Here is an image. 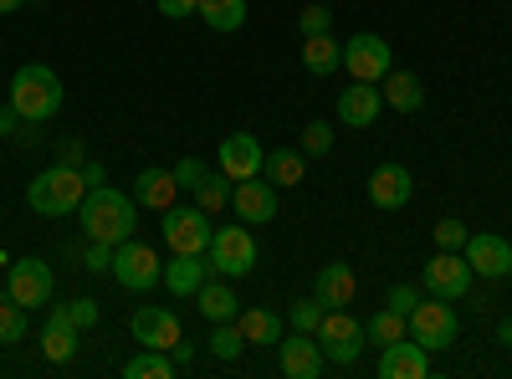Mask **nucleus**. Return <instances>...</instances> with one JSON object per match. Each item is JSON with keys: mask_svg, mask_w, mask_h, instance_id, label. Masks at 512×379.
Masks as SVG:
<instances>
[{"mask_svg": "<svg viewBox=\"0 0 512 379\" xmlns=\"http://www.w3.org/2000/svg\"><path fill=\"white\" fill-rule=\"evenodd\" d=\"M77 221H82V231H88V241L118 246V241L134 236V195H123L113 185H93L77 205Z\"/></svg>", "mask_w": 512, "mask_h": 379, "instance_id": "obj_1", "label": "nucleus"}, {"mask_svg": "<svg viewBox=\"0 0 512 379\" xmlns=\"http://www.w3.org/2000/svg\"><path fill=\"white\" fill-rule=\"evenodd\" d=\"M88 175L77 170V164H52V170H41L31 185H26V205L36 216H77L82 195H88Z\"/></svg>", "mask_w": 512, "mask_h": 379, "instance_id": "obj_2", "label": "nucleus"}, {"mask_svg": "<svg viewBox=\"0 0 512 379\" xmlns=\"http://www.w3.org/2000/svg\"><path fill=\"white\" fill-rule=\"evenodd\" d=\"M11 108L26 118V123H47L62 113V77L47 67V62H26L16 77H11Z\"/></svg>", "mask_w": 512, "mask_h": 379, "instance_id": "obj_3", "label": "nucleus"}, {"mask_svg": "<svg viewBox=\"0 0 512 379\" xmlns=\"http://www.w3.org/2000/svg\"><path fill=\"white\" fill-rule=\"evenodd\" d=\"M205 262H210V272H216V277H246V272H256V231L246 221L216 226Z\"/></svg>", "mask_w": 512, "mask_h": 379, "instance_id": "obj_4", "label": "nucleus"}, {"mask_svg": "<svg viewBox=\"0 0 512 379\" xmlns=\"http://www.w3.org/2000/svg\"><path fill=\"white\" fill-rule=\"evenodd\" d=\"M113 282L118 287H128V292H149L154 282H164V262H159V251L154 246H144L139 236H128V241H118L113 246Z\"/></svg>", "mask_w": 512, "mask_h": 379, "instance_id": "obj_5", "label": "nucleus"}, {"mask_svg": "<svg viewBox=\"0 0 512 379\" xmlns=\"http://www.w3.org/2000/svg\"><path fill=\"white\" fill-rule=\"evenodd\" d=\"M164 241H169V251H185V257H205L210 251V236H216V226H210V216L200 205H169L164 210Z\"/></svg>", "mask_w": 512, "mask_h": 379, "instance_id": "obj_6", "label": "nucleus"}, {"mask_svg": "<svg viewBox=\"0 0 512 379\" xmlns=\"http://www.w3.org/2000/svg\"><path fill=\"white\" fill-rule=\"evenodd\" d=\"M313 339L323 344L328 364H338V369H349V364L364 354V344H369V339H364V323H359V318H349V308H328Z\"/></svg>", "mask_w": 512, "mask_h": 379, "instance_id": "obj_7", "label": "nucleus"}, {"mask_svg": "<svg viewBox=\"0 0 512 379\" xmlns=\"http://www.w3.org/2000/svg\"><path fill=\"white\" fill-rule=\"evenodd\" d=\"M472 282H477V272L461 251H436L420 272V287L431 292V298H446V303H461L466 292H472Z\"/></svg>", "mask_w": 512, "mask_h": 379, "instance_id": "obj_8", "label": "nucleus"}, {"mask_svg": "<svg viewBox=\"0 0 512 379\" xmlns=\"http://www.w3.org/2000/svg\"><path fill=\"white\" fill-rule=\"evenodd\" d=\"M395 67V52H390V41L374 36V31H354L344 41V72L354 82H384Z\"/></svg>", "mask_w": 512, "mask_h": 379, "instance_id": "obj_9", "label": "nucleus"}, {"mask_svg": "<svg viewBox=\"0 0 512 379\" xmlns=\"http://www.w3.org/2000/svg\"><path fill=\"white\" fill-rule=\"evenodd\" d=\"M410 323V339L415 344H425V349H451L456 339H461V318H456V308L446 303V298H436V303H415V313L405 318Z\"/></svg>", "mask_w": 512, "mask_h": 379, "instance_id": "obj_10", "label": "nucleus"}, {"mask_svg": "<svg viewBox=\"0 0 512 379\" xmlns=\"http://www.w3.org/2000/svg\"><path fill=\"white\" fill-rule=\"evenodd\" d=\"M52 287H57L52 262H41V257H21V262H11L6 298H11V303H21L26 313H31V308H52Z\"/></svg>", "mask_w": 512, "mask_h": 379, "instance_id": "obj_11", "label": "nucleus"}, {"mask_svg": "<svg viewBox=\"0 0 512 379\" xmlns=\"http://www.w3.org/2000/svg\"><path fill=\"white\" fill-rule=\"evenodd\" d=\"M277 369L287 379H318L328 369V354L313 333H287V339H277Z\"/></svg>", "mask_w": 512, "mask_h": 379, "instance_id": "obj_12", "label": "nucleus"}, {"mask_svg": "<svg viewBox=\"0 0 512 379\" xmlns=\"http://www.w3.org/2000/svg\"><path fill=\"white\" fill-rule=\"evenodd\" d=\"M461 257L472 262L477 277H512V241L497 231H472L461 246Z\"/></svg>", "mask_w": 512, "mask_h": 379, "instance_id": "obj_13", "label": "nucleus"}, {"mask_svg": "<svg viewBox=\"0 0 512 379\" xmlns=\"http://www.w3.org/2000/svg\"><path fill=\"white\" fill-rule=\"evenodd\" d=\"M231 210H236L246 226H267V221H277V185H272L267 175L236 180V190H231Z\"/></svg>", "mask_w": 512, "mask_h": 379, "instance_id": "obj_14", "label": "nucleus"}, {"mask_svg": "<svg viewBox=\"0 0 512 379\" xmlns=\"http://www.w3.org/2000/svg\"><path fill=\"white\" fill-rule=\"evenodd\" d=\"M425 374H431V349L415 344L410 333L379 349V379H425Z\"/></svg>", "mask_w": 512, "mask_h": 379, "instance_id": "obj_15", "label": "nucleus"}, {"mask_svg": "<svg viewBox=\"0 0 512 379\" xmlns=\"http://www.w3.org/2000/svg\"><path fill=\"white\" fill-rule=\"evenodd\" d=\"M262 164H267V149L256 144V134H231L226 144H221V154H216V170L226 175V180H251V175H262Z\"/></svg>", "mask_w": 512, "mask_h": 379, "instance_id": "obj_16", "label": "nucleus"}, {"mask_svg": "<svg viewBox=\"0 0 512 379\" xmlns=\"http://www.w3.org/2000/svg\"><path fill=\"white\" fill-rule=\"evenodd\" d=\"M134 339H139L144 349H164V354H175V344L185 339V328H180V318L169 313V308L149 303V308H139V313H134Z\"/></svg>", "mask_w": 512, "mask_h": 379, "instance_id": "obj_17", "label": "nucleus"}, {"mask_svg": "<svg viewBox=\"0 0 512 379\" xmlns=\"http://www.w3.org/2000/svg\"><path fill=\"white\" fill-rule=\"evenodd\" d=\"M379 108H384L379 82H349V88L338 93V123H344V129H369L379 118Z\"/></svg>", "mask_w": 512, "mask_h": 379, "instance_id": "obj_18", "label": "nucleus"}, {"mask_svg": "<svg viewBox=\"0 0 512 379\" xmlns=\"http://www.w3.org/2000/svg\"><path fill=\"white\" fill-rule=\"evenodd\" d=\"M77 323H72V313H67V303H57L52 313H47V328H41V354H47V364H72V354H77Z\"/></svg>", "mask_w": 512, "mask_h": 379, "instance_id": "obj_19", "label": "nucleus"}, {"mask_svg": "<svg viewBox=\"0 0 512 379\" xmlns=\"http://www.w3.org/2000/svg\"><path fill=\"white\" fill-rule=\"evenodd\" d=\"M410 195H415V180H410L405 164H379L369 175V200L379 210H400V205H410Z\"/></svg>", "mask_w": 512, "mask_h": 379, "instance_id": "obj_20", "label": "nucleus"}, {"mask_svg": "<svg viewBox=\"0 0 512 379\" xmlns=\"http://www.w3.org/2000/svg\"><path fill=\"white\" fill-rule=\"evenodd\" d=\"M354 292H359V277H354L349 262H328V267H318V277H313V298H318L323 308H349V303H354Z\"/></svg>", "mask_w": 512, "mask_h": 379, "instance_id": "obj_21", "label": "nucleus"}, {"mask_svg": "<svg viewBox=\"0 0 512 379\" xmlns=\"http://www.w3.org/2000/svg\"><path fill=\"white\" fill-rule=\"evenodd\" d=\"M175 200H180L175 170H154V164H149V170H139V175H134V205L159 210V216H164V210L175 205Z\"/></svg>", "mask_w": 512, "mask_h": 379, "instance_id": "obj_22", "label": "nucleus"}, {"mask_svg": "<svg viewBox=\"0 0 512 379\" xmlns=\"http://www.w3.org/2000/svg\"><path fill=\"white\" fill-rule=\"evenodd\" d=\"M195 308L205 323H231L241 313V298L231 292V277H205L200 292H195Z\"/></svg>", "mask_w": 512, "mask_h": 379, "instance_id": "obj_23", "label": "nucleus"}, {"mask_svg": "<svg viewBox=\"0 0 512 379\" xmlns=\"http://www.w3.org/2000/svg\"><path fill=\"white\" fill-rule=\"evenodd\" d=\"M379 93H384V108H395V113H420L425 108V82L405 67H390V77L379 82Z\"/></svg>", "mask_w": 512, "mask_h": 379, "instance_id": "obj_24", "label": "nucleus"}, {"mask_svg": "<svg viewBox=\"0 0 512 379\" xmlns=\"http://www.w3.org/2000/svg\"><path fill=\"white\" fill-rule=\"evenodd\" d=\"M262 175L277 185V190H297L308 180V154L303 149H267V164H262Z\"/></svg>", "mask_w": 512, "mask_h": 379, "instance_id": "obj_25", "label": "nucleus"}, {"mask_svg": "<svg viewBox=\"0 0 512 379\" xmlns=\"http://www.w3.org/2000/svg\"><path fill=\"white\" fill-rule=\"evenodd\" d=\"M205 277H210L205 257H185V251H175V262H164V287L175 292V298H195Z\"/></svg>", "mask_w": 512, "mask_h": 379, "instance_id": "obj_26", "label": "nucleus"}, {"mask_svg": "<svg viewBox=\"0 0 512 379\" xmlns=\"http://www.w3.org/2000/svg\"><path fill=\"white\" fill-rule=\"evenodd\" d=\"M236 328H241V339L256 344V349H277V339H282V318L267 313V308H241Z\"/></svg>", "mask_w": 512, "mask_h": 379, "instance_id": "obj_27", "label": "nucleus"}, {"mask_svg": "<svg viewBox=\"0 0 512 379\" xmlns=\"http://www.w3.org/2000/svg\"><path fill=\"white\" fill-rule=\"evenodd\" d=\"M303 67H308L313 77H333L338 67H344V47L333 41V31H323V36H303Z\"/></svg>", "mask_w": 512, "mask_h": 379, "instance_id": "obj_28", "label": "nucleus"}, {"mask_svg": "<svg viewBox=\"0 0 512 379\" xmlns=\"http://www.w3.org/2000/svg\"><path fill=\"white\" fill-rule=\"evenodd\" d=\"M210 31H221V36H231V31H241L246 26V0H200V11H195Z\"/></svg>", "mask_w": 512, "mask_h": 379, "instance_id": "obj_29", "label": "nucleus"}, {"mask_svg": "<svg viewBox=\"0 0 512 379\" xmlns=\"http://www.w3.org/2000/svg\"><path fill=\"white\" fill-rule=\"evenodd\" d=\"M175 354H164V349H139L134 359L123 364V379H175Z\"/></svg>", "mask_w": 512, "mask_h": 379, "instance_id": "obj_30", "label": "nucleus"}, {"mask_svg": "<svg viewBox=\"0 0 512 379\" xmlns=\"http://www.w3.org/2000/svg\"><path fill=\"white\" fill-rule=\"evenodd\" d=\"M231 190H236V180H226V175L210 170V175L200 180V190H195V205L205 210V216H221V210L231 205Z\"/></svg>", "mask_w": 512, "mask_h": 379, "instance_id": "obj_31", "label": "nucleus"}, {"mask_svg": "<svg viewBox=\"0 0 512 379\" xmlns=\"http://www.w3.org/2000/svg\"><path fill=\"white\" fill-rule=\"evenodd\" d=\"M405 333H410V323H405L395 308H379V313L364 323V339L379 344V349H384V344H395V339H405Z\"/></svg>", "mask_w": 512, "mask_h": 379, "instance_id": "obj_32", "label": "nucleus"}, {"mask_svg": "<svg viewBox=\"0 0 512 379\" xmlns=\"http://www.w3.org/2000/svg\"><path fill=\"white\" fill-rule=\"evenodd\" d=\"M210 354L226 359V364H236V359L246 354V339H241L236 318H231V323H210Z\"/></svg>", "mask_w": 512, "mask_h": 379, "instance_id": "obj_33", "label": "nucleus"}, {"mask_svg": "<svg viewBox=\"0 0 512 379\" xmlns=\"http://www.w3.org/2000/svg\"><path fill=\"white\" fill-rule=\"evenodd\" d=\"M323 303L318 298H297L292 308H287V323H292V333H318V323H323Z\"/></svg>", "mask_w": 512, "mask_h": 379, "instance_id": "obj_34", "label": "nucleus"}, {"mask_svg": "<svg viewBox=\"0 0 512 379\" xmlns=\"http://www.w3.org/2000/svg\"><path fill=\"white\" fill-rule=\"evenodd\" d=\"M26 339V308L0 298V344H21Z\"/></svg>", "mask_w": 512, "mask_h": 379, "instance_id": "obj_35", "label": "nucleus"}, {"mask_svg": "<svg viewBox=\"0 0 512 379\" xmlns=\"http://www.w3.org/2000/svg\"><path fill=\"white\" fill-rule=\"evenodd\" d=\"M328 149H333V123L328 118H313L308 129H303V154L308 159H323Z\"/></svg>", "mask_w": 512, "mask_h": 379, "instance_id": "obj_36", "label": "nucleus"}, {"mask_svg": "<svg viewBox=\"0 0 512 379\" xmlns=\"http://www.w3.org/2000/svg\"><path fill=\"white\" fill-rule=\"evenodd\" d=\"M323 31H333V11L323 0H313V6H303V16H297V36H323Z\"/></svg>", "mask_w": 512, "mask_h": 379, "instance_id": "obj_37", "label": "nucleus"}, {"mask_svg": "<svg viewBox=\"0 0 512 379\" xmlns=\"http://www.w3.org/2000/svg\"><path fill=\"white\" fill-rule=\"evenodd\" d=\"M466 236H472V231H466V221H456V216L436 221V246H441V251H461Z\"/></svg>", "mask_w": 512, "mask_h": 379, "instance_id": "obj_38", "label": "nucleus"}, {"mask_svg": "<svg viewBox=\"0 0 512 379\" xmlns=\"http://www.w3.org/2000/svg\"><path fill=\"white\" fill-rule=\"evenodd\" d=\"M415 303H420V287H410V282H395L390 292H384V308H395L400 318H410Z\"/></svg>", "mask_w": 512, "mask_h": 379, "instance_id": "obj_39", "label": "nucleus"}, {"mask_svg": "<svg viewBox=\"0 0 512 379\" xmlns=\"http://www.w3.org/2000/svg\"><path fill=\"white\" fill-rule=\"evenodd\" d=\"M205 175H210V170H205V159H195V154L175 164V185H180V190H190V195L200 190V180H205Z\"/></svg>", "mask_w": 512, "mask_h": 379, "instance_id": "obj_40", "label": "nucleus"}, {"mask_svg": "<svg viewBox=\"0 0 512 379\" xmlns=\"http://www.w3.org/2000/svg\"><path fill=\"white\" fill-rule=\"evenodd\" d=\"M82 267H88V272H108V267H113V246H108V241H88V257H82Z\"/></svg>", "mask_w": 512, "mask_h": 379, "instance_id": "obj_41", "label": "nucleus"}, {"mask_svg": "<svg viewBox=\"0 0 512 379\" xmlns=\"http://www.w3.org/2000/svg\"><path fill=\"white\" fill-rule=\"evenodd\" d=\"M67 313H72V323H77V328H93V323H98V303H93V298H72V303H67Z\"/></svg>", "mask_w": 512, "mask_h": 379, "instance_id": "obj_42", "label": "nucleus"}, {"mask_svg": "<svg viewBox=\"0 0 512 379\" xmlns=\"http://www.w3.org/2000/svg\"><path fill=\"white\" fill-rule=\"evenodd\" d=\"M57 164H77V170H82V164H88V144H82V139H62L57 144Z\"/></svg>", "mask_w": 512, "mask_h": 379, "instance_id": "obj_43", "label": "nucleus"}, {"mask_svg": "<svg viewBox=\"0 0 512 379\" xmlns=\"http://www.w3.org/2000/svg\"><path fill=\"white\" fill-rule=\"evenodd\" d=\"M154 6H159V16H169V21H185V16L200 11V0H154Z\"/></svg>", "mask_w": 512, "mask_h": 379, "instance_id": "obj_44", "label": "nucleus"}, {"mask_svg": "<svg viewBox=\"0 0 512 379\" xmlns=\"http://www.w3.org/2000/svg\"><path fill=\"white\" fill-rule=\"evenodd\" d=\"M16 129H21V113L6 103V108H0V139H16Z\"/></svg>", "mask_w": 512, "mask_h": 379, "instance_id": "obj_45", "label": "nucleus"}, {"mask_svg": "<svg viewBox=\"0 0 512 379\" xmlns=\"http://www.w3.org/2000/svg\"><path fill=\"white\" fill-rule=\"evenodd\" d=\"M16 139H21L26 149H36V144H41V123H26V118H21V129H16Z\"/></svg>", "mask_w": 512, "mask_h": 379, "instance_id": "obj_46", "label": "nucleus"}, {"mask_svg": "<svg viewBox=\"0 0 512 379\" xmlns=\"http://www.w3.org/2000/svg\"><path fill=\"white\" fill-rule=\"evenodd\" d=\"M82 175H88V185H103V164L88 159V164H82Z\"/></svg>", "mask_w": 512, "mask_h": 379, "instance_id": "obj_47", "label": "nucleus"}, {"mask_svg": "<svg viewBox=\"0 0 512 379\" xmlns=\"http://www.w3.org/2000/svg\"><path fill=\"white\" fill-rule=\"evenodd\" d=\"M190 359H195V349H190V344L180 339V344H175V364H190Z\"/></svg>", "mask_w": 512, "mask_h": 379, "instance_id": "obj_48", "label": "nucleus"}, {"mask_svg": "<svg viewBox=\"0 0 512 379\" xmlns=\"http://www.w3.org/2000/svg\"><path fill=\"white\" fill-rule=\"evenodd\" d=\"M497 339H502V349H512V318H502V328H497Z\"/></svg>", "mask_w": 512, "mask_h": 379, "instance_id": "obj_49", "label": "nucleus"}, {"mask_svg": "<svg viewBox=\"0 0 512 379\" xmlns=\"http://www.w3.org/2000/svg\"><path fill=\"white\" fill-rule=\"evenodd\" d=\"M26 0H0V16H11V11H21Z\"/></svg>", "mask_w": 512, "mask_h": 379, "instance_id": "obj_50", "label": "nucleus"}, {"mask_svg": "<svg viewBox=\"0 0 512 379\" xmlns=\"http://www.w3.org/2000/svg\"><path fill=\"white\" fill-rule=\"evenodd\" d=\"M0 267H6V251H0Z\"/></svg>", "mask_w": 512, "mask_h": 379, "instance_id": "obj_51", "label": "nucleus"}]
</instances>
